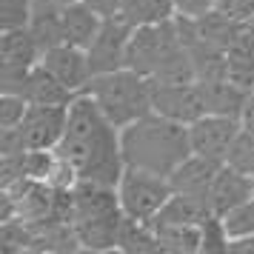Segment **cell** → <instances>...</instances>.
I'll list each match as a JSON object with an SVG mask.
<instances>
[{
	"mask_svg": "<svg viewBox=\"0 0 254 254\" xmlns=\"http://www.w3.org/2000/svg\"><path fill=\"white\" fill-rule=\"evenodd\" d=\"M58 151L77 169L80 180L117 186L126 169L120 151V128L112 126V120L83 92L69 103V120Z\"/></svg>",
	"mask_w": 254,
	"mask_h": 254,
	"instance_id": "obj_1",
	"label": "cell"
},
{
	"mask_svg": "<svg viewBox=\"0 0 254 254\" xmlns=\"http://www.w3.org/2000/svg\"><path fill=\"white\" fill-rule=\"evenodd\" d=\"M120 151L126 166L172 177L174 169L191 154L189 126L149 112L120 128Z\"/></svg>",
	"mask_w": 254,
	"mask_h": 254,
	"instance_id": "obj_2",
	"label": "cell"
},
{
	"mask_svg": "<svg viewBox=\"0 0 254 254\" xmlns=\"http://www.w3.org/2000/svg\"><path fill=\"white\" fill-rule=\"evenodd\" d=\"M83 94H89L117 128L128 126L151 112V80L128 66L106 71V74H94Z\"/></svg>",
	"mask_w": 254,
	"mask_h": 254,
	"instance_id": "obj_3",
	"label": "cell"
},
{
	"mask_svg": "<svg viewBox=\"0 0 254 254\" xmlns=\"http://www.w3.org/2000/svg\"><path fill=\"white\" fill-rule=\"evenodd\" d=\"M174 194V186L166 174H154L146 169H134L126 166L120 180H117V197H120V208L126 217L146 220L154 223V217L163 211Z\"/></svg>",
	"mask_w": 254,
	"mask_h": 254,
	"instance_id": "obj_4",
	"label": "cell"
},
{
	"mask_svg": "<svg viewBox=\"0 0 254 254\" xmlns=\"http://www.w3.org/2000/svg\"><path fill=\"white\" fill-rule=\"evenodd\" d=\"M177 49H183V40H180V32H177V20L140 26V29L131 32V40H128L126 66L140 71V74H146L151 80Z\"/></svg>",
	"mask_w": 254,
	"mask_h": 254,
	"instance_id": "obj_5",
	"label": "cell"
},
{
	"mask_svg": "<svg viewBox=\"0 0 254 254\" xmlns=\"http://www.w3.org/2000/svg\"><path fill=\"white\" fill-rule=\"evenodd\" d=\"M43 49L37 46L29 26H14L0 32V92H12L23 74L37 66Z\"/></svg>",
	"mask_w": 254,
	"mask_h": 254,
	"instance_id": "obj_6",
	"label": "cell"
},
{
	"mask_svg": "<svg viewBox=\"0 0 254 254\" xmlns=\"http://www.w3.org/2000/svg\"><path fill=\"white\" fill-rule=\"evenodd\" d=\"M151 112L174 123L191 126L206 115V100L200 83H151Z\"/></svg>",
	"mask_w": 254,
	"mask_h": 254,
	"instance_id": "obj_7",
	"label": "cell"
},
{
	"mask_svg": "<svg viewBox=\"0 0 254 254\" xmlns=\"http://www.w3.org/2000/svg\"><path fill=\"white\" fill-rule=\"evenodd\" d=\"M243 131L240 117H229V115H206L194 120L189 126V140H191V151L200 154V157H208V160L226 163V154H229L231 143L237 140V134Z\"/></svg>",
	"mask_w": 254,
	"mask_h": 254,
	"instance_id": "obj_8",
	"label": "cell"
},
{
	"mask_svg": "<svg viewBox=\"0 0 254 254\" xmlns=\"http://www.w3.org/2000/svg\"><path fill=\"white\" fill-rule=\"evenodd\" d=\"M66 120H69V106L32 103L23 123L14 131L23 143V149H58L60 137L66 131Z\"/></svg>",
	"mask_w": 254,
	"mask_h": 254,
	"instance_id": "obj_9",
	"label": "cell"
},
{
	"mask_svg": "<svg viewBox=\"0 0 254 254\" xmlns=\"http://www.w3.org/2000/svg\"><path fill=\"white\" fill-rule=\"evenodd\" d=\"M131 32L134 29L123 17H106L97 37L86 49L89 63H92V74H106V71H117L126 66V52H128Z\"/></svg>",
	"mask_w": 254,
	"mask_h": 254,
	"instance_id": "obj_10",
	"label": "cell"
},
{
	"mask_svg": "<svg viewBox=\"0 0 254 254\" xmlns=\"http://www.w3.org/2000/svg\"><path fill=\"white\" fill-rule=\"evenodd\" d=\"M40 63H43V66H46V69L52 71L63 86H69L74 94H80L83 89L89 86V80L94 77L86 49L71 46V43H60V46L43 52Z\"/></svg>",
	"mask_w": 254,
	"mask_h": 254,
	"instance_id": "obj_11",
	"label": "cell"
},
{
	"mask_svg": "<svg viewBox=\"0 0 254 254\" xmlns=\"http://www.w3.org/2000/svg\"><path fill=\"white\" fill-rule=\"evenodd\" d=\"M12 92L23 94L29 103H46V106H69L71 100L77 97V94L71 92L69 86H63L43 63H37V66H32V69L26 71L23 80L17 83Z\"/></svg>",
	"mask_w": 254,
	"mask_h": 254,
	"instance_id": "obj_12",
	"label": "cell"
},
{
	"mask_svg": "<svg viewBox=\"0 0 254 254\" xmlns=\"http://www.w3.org/2000/svg\"><path fill=\"white\" fill-rule=\"evenodd\" d=\"M252 194V180H249V174L237 172V169H231V166H220L217 177H214V183H211V191H208V203H211V211L214 214H226L231 211L234 206H240L243 200H249Z\"/></svg>",
	"mask_w": 254,
	"mask_h": 254,
	"instance_id": "obj_13",
	"label": "cell"
},
{
	"mask_svg": "<svg viewBox=\"0 0 254 254\" xmlns=\"http://www.w3.org/2000/svg\"><path fill=\"white\" fill-rule=\"evenodd\" d=\"M120 223H123V211L120 214H106V217H89V220H71L77 243L83 252H117V237H120Z\"/></svg>",
	"mask_w": 254,
	"mask_h": 254,
	"instance_id": "obj_14",
	"label": "cell"
},
{
	"mask_svg": "<svg viewBox=\"0 0 254 254\" xmlns=\"http://www.w3.org/2000/svg\"><path fill=\"white\" fill-rule=\"evenodd\" d=\"M220 166L223 163L217 160H208V157H200V154H189L177 169L172 172V186L174 191H186V194H200V197H208L211 191V183H214V177H217Z\"/></svg>",
	"mask_w": 254,
	"mask_h": 254,
	"instance_id": "obj_15",
	"label": "cell"
},
{
	"mask_svg": "<svg viewBox=\"0 0 254 254\" xmlns=\"http://www.w3.org/2000/svg\"><path fill=\"white\" fill-rule=\"evenodd\" d=\"M63 9L66 3H52V0H32V14H29V32L35 35L37 46L49 52L63 43Z\"/></svg>",
	"mask_w": 254,
	"mask_h": 254,
	"instance_id": "obj_16",
	"label": "cell"
},
{
	"mask_svg": "<svg viewBox=\"0 0 254 254\" xmlns=\"http://www.w3.org/2000/svg\"><path fill=\"white\" fill-rule=\"evenodd\" d=\"M106 17L94 12L92 6H86L83 0H69L66 9H63V43H71V46L89 49L100 26H103Z\"/></svg>",
	"mask_w": 254,
	"mask_h": 254,
	"instance_id": "obj_17",
	"label": "cell"
},
{
	"mask_svg": "<svg viewBox=\"0 0 254 254\" xmlns=\"http://www.w3.org/2000/svg\"><path fill=\"white\" fill-rule=\"evenodd\" d=\"M200 92L206 100V112L211 115H229V117H240L243 106L249 100V94L243 86L231 83L229 77H214V80H197Z\"/></svg>",
	"mask_w": 254,
	"mask_h": 254,
	"instance_id": "obj_18",
	"label": "cell"
},
{
	"mask_svg": "<svg viewBox=\"0 0 254 254\" xmlns=\"http://www.w3.org/2000/svg\"><path fill=\"white\" fill-rule=\"evenodd\" d=\"M194 26H197V35L203 37L206 43L223 49V52L246 32V23H243V20L231 17L229 12H223V9H217V6H214L211 12H206L203 17H197Z\"/></svg>",
	"mask_w": 254,
	"mask_h": 254,
	"instance_id": "obj_19",
	"label": "cell"
},
{
	"mask_svg": "<svg viewBox=\"0 0 254 254\" xmlns=\"http://www.w3.org/2000/svg\"><path fill=\"white\" fill-rule=\"evenodd\" d=\"M226 77L246 92H254V35L249 29L226 49Z\"/></svg>",
	"mask_w": 254,
	"mask_h": 254,
	"instance_id": "obj_20",
	"label": "cell"
},
{
	"mask_svg": "<svg viewBox=\"0 0 254 254\" xmlns=\"http://www.w3.org/2000/svg\"><path fill=\"white\" fill-rule=\"evenodd\" d=\"M211 203L208 197L200 194H186V191H174L163 211L154 217V223H194L200 226L206 217H211Z\"/></svg>",
	"mask_w": 254,
	"mask_h": 254,
	"instance_id": "obj_21",
	"label": "cell"
},
{
	"mask_svg": "<svg viewBox=\"0 0 254 254\" xmlns=\"http://www.w3.org/2000/svg\"><path fill=\"white\" fill-rule=\"evenodd\" d=\"M160 252L203 254V229L194 223H154Z\"/></svg>",
	"mask_w": 254,
	"mask_h": 254,
	"instance_id": "obj_22",
	"label": "cell"
},
{
	"mask_svg": "<svg viewBox=\"0 0 254 254\" xmlns=\"http://www.w3.org/2000/svg\"><path fill=\"white\" fill-rule=\"evenodd\" d=\"M120 17L131 29H140V26H154V23L174 20L177 9H174V0H123Z\"/></svg>",
	"mask_w": 254,
	"mask_h": 254,
	"instance_id": "obj_23",
	"label": "cell"
},
{
	"mask_svg": "<svg viewBox=\"0 0 254 254\" xmlns=\"http://www.w3.org/2000/svg\"><path fill=\"white\" fill-rule=\"evenodd\" d=\"M117 252H126V254L160 252V240H157V229H154V223L134 220V217H126V214H123L120 237H117Z\"/></svg>",
	"mask_w": 254,
	"mask_h": 254,
	"instance_id": "obj_24",
	"label": "cell"
},
{
	"mask_svg": "<svg viewBox=\"0 0 254 254\" xmlns=\"http://www.w3.org/2000/svg\"><path fill=\"white\" fill-rule=\"evenodd\" d=\"M223 226H226L231 240H237V237H252L254 234V197L243 200L240 206H234L231 211H226V214H223Z\"/></svg>",
	"mask_w": 254,
	"mask_h": 254,
	"instance_id": "obj_25",
	"label": "cell"
},
{
	"mask_svg": "<svg viewBox=\"0 0 254 254\" xmlns=\"http://www.w3.org/2000/svg\"><path fill=\"white\" fill-rule=\"evenodd\" d=\"M226 166H231V169H237V172H243V174H249V177L254 174V134H249L246 128H243L240 134H237V140L231 143L229 154H226Z\"/></svg>",
	"mask_w": 254,
	"mask_h": 254,
	"instance_id": "obj_26",
	"label": "cell"
},
{
	"mask_svg": "<svg viewBox=\"0 0 254 254\" xmlns=\"http://www.w3.org/2000/svg\"><path fill=\"white\" fill-rule=\"evenodd\" d=\"M29 100L17 92H0V131L17 128L29 112Z\"/></svg>",
	"mask_w": 254,
	"mask_h": 254,
	"instance_id": "obj_27",
	"label": "cell"
},
{
	"mask_svg": "<svg viewBox=\"0 0 254 254\" xmlns=\"http://www.w3.org/2000/svg\"><path fill=\"white\" fill-rule=\"evenodd\" d=\"M29 14H32V0H0V26L3 29L26 26Z\"/></svg>",
	"mask_w": 254,
	"mask_h": 254,
	"instance_id": "obj_28",
	"label": "cell"
},
{
	"mask_svg": "<svg viewBox=\"0 0 254 254\" xmlns=\"http://www.w3.org/2000/svg\"><path fill=\"white\" fill-rule=\"evenodd\" d=\"M217 6V0H174V9L177 14H183V17H203L206 12H211Z\"/></svg>",
	"mask_w": 254,
	"mask_h": 254,
	"instance_id": "obj_29",
	"label": "cell"
},
{
	"mask_svg": "<svg viewBox=\"0 0 254 254\" xmlns=\"http://www.w3.org/2000/svg\"><path fill=\"white\" fill-rule=\"evenodd\" d=\"M86 6H92L100 17H120V9H123V0H83Z\"/></svg>",
	"mask_w": 254,
	"mask_h": 254,
	"instance_id": "obj_30",
	"label": "cell"
},
{
	"mask_svg": "<svg viewBox=\"0 0 254 254\" xmlns=\"http://www.w3.org/2000/svg\"><path fill=\"white\" fill-rule=\"evenodd\" d=\"M240 123H243V128H246L249 134H254V92L249 94V100H246V106H243Z\"/></svg>",
	"mask_w": 254,
	"mask_h": 254,
	"instance_id": "obj_31",
	"label": "cell"
},
{
	"mask_svg": "<svg viewBox=\"0 0 254 254\" xmlns=\"http://www.w3.org/2000/svg\"><path fill=\"white\" fill-rule=\"evenodd\" d=\"M231 254H254V234L252 237H237V240L229 243Z\"/></svg>",
	"mask_w": 254,
	"mask_h": 254,
	"instance_id": "obj_32",
	"label": "cell"
},
{
	"mask_svg": "<svg viewBox=\"0 0 254 254\" xmlns=\"http://www.w3.org/2000/svg\"><path fill=\"white\" fill-rule=\"evenodd\" d=\"M246 29H249V32H252V35H254V17H252V20H249V23H246Z\"/></svg>",
	"mask_w": 254,
	"mask_h": 254,
	"instance_id": "obj_33",
	"label": "cell"
},
{
	"mask_svg": "<svg viewBox=\"0 0 254 254\" xmlns=\"http://www.w3.org/2000/svg\"><path fill=\"white\" fill-rule=\"evenodd\" d=\"M249 180H252V194H254V174H252V177H249Z\"/></svg>",
	"mask_w": 254,
	"mask_h": 254,
	"instance_id": "obj_34",
	"label": "cell"
},
{
	"mask_svg": "<svg viewBox=\"0 0 254 254\" xmlns=\"http://www.w3.org/2000/svg\"><path fill=\"white\" fill-rule=\"evenodd\" d=\"M52 3H69V0H52Z\"/></svg>",
	"mask_w": 254,
	"mask_h": 254,
	"instance_id": "obj_35",
	"label": "cell"
}]
</instances>
